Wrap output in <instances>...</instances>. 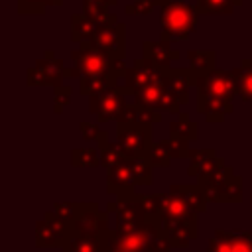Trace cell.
Returning a JSON list of instances; mask_svg holds the SVG:
<instances>
[{"instance_id": "d6a6232c", "label": "cell", "mask_w": 252, "mask_h": 252, "mask_svg": "<svg viewBox=\"0 0 252 252\" xmlns=\"http://www.w3.org/2000/svg\"><path fill=\"white\" fill-rule=\"evenodd\" d=\"M63 0H18V14H43L49 6H61Z\"/></svg>"}, {"instance_id": "8992f818", "label": "cell", "mask_w": 252, "mask_h": 252, "mask_svg": "<svg viewBox=\"0 0 252 252\" xmlns=\"http://www.w3.org/2000/svg\"><path fill=\"white\" fill-rule=\"evenodd\" d=\"M75 236L73 220H63L55 211H47L43 220L35 224V246L37 248H63Z\"/></svg>"}, {"instance_id": "603a6c76", "label": "cell", "mask_w": 252, "mask_h": 252, "mask_svg": "<svg viewBox=\"0 0 252 252\" xmlns=\"http://www.w3.org/2000/svg\"><path fill=\"white\" fill-rule=\"evenodd\" d=\"M138 197H140V205H142L146 222L159 226V219H161V213L165 207V193H144Z\"/></svg>"}, {"instance_id": "8fae6325", "label": "cell", "mask_w": 252, "mask_h": 252, "mask_svg": "<svg viewBox=\"0 0 252 252\" xmlns=\"http://www.w3.org/2000/svg\"><path fill=\"white\" fill-rule=\"evenodd\" d=\"M73 228H75V232L98 236L110 228L108 213L100 211L96 203H77V211L73 217Z\"/></svg>"}, {"instance_id": "74e56055", "label": "cell", "mask_w": 252, "mask_h": 252, "mask_svg": "<svg viewBox=\"0 0 252 252\" xmlns=\"http://www.w3.org/2000/svg\"><path fill=\"white\" fill-rule=\"evenodd\" d=\"M79 130H81V136H83L85 140H96L98 134H100L98 126L93 124V122H87V120H83V122L79 124Z\"/></svg>"}, {"instance_id": "60d3db41", "label": "cell", "mask_w": 252, "mask_h": 252, "mask_svg": "<svg viewBox=\"0 0 252 252\" xmlns=\"http://www.w3.org/2000/svg\"><path fill=\"white\" fill-rule=\"evenodd\" d=\"M250 219H252V195H250Z\"/></svg>"}, {"instance_id": "484cf974", "label": "cell", "mask_w": 252, "mask_h": 252, "mask_svg": "<svg viewBox=\"0 0 252 252\" xmlns=\"http://www.w3.org/2000/svg\"><path fill=\"white\" fill-rule=\"evenodd\" d=\"M114 85H120V81L116 77H110V75H89V77H81L79 79V93L85 94V96H93V94H98L104 89L114 87Z\"/></svg>"}, {"instance_id": "5b68a950", "label": "cell", "mask_w": 252, "mask_h": 252, "mask_svg": "<svg viewBox=\"0 0 252 252\" xmlns=\"http://www.w3.org/2000/svg\"><path fill=\"white\" fill-rule=\"evenodd\" d=\"M116 144L122 154L130 158H148L154 140H152V126L142 122L130 124H116Z\"/></svg>"}, {"instance_id": "836d02e7", "label": "cell", "mask_w": 252, "mask_h": 252, "mask_svg": "<svg viewBox=\"0 0 252 252\" xmlns=\"http://www.w3.org/2000/svg\"><path fill=\"white\" fill-rule=\"evenodd\" d=\"M158 6H159V0H132L130 4L124 6V12L128 16H148Z\"/></svg>"}, {"instance_id": "277c9868", "label": "cell", "mask_w": 252, "mask_h": 252, "mask_svg": "<svg viewBox=\"0 0 252 252\" xmlns=\"http://www.w3.org/2000/svg\"><path fill=\"white\" fill-rule=\"evenodd\" d=\"M71 59H73V67L81 77H89V75H110L116 77L120 83L128 71L124 59H114L110 55H106L104 51L96 49L94 45L81 43L79 49L71 51Z\"/></svg>"}, {"instance_id": "d6986e66", "label": "cell", "mask_w": 252, "mask_h": 252, "mask_svg": "<svg viewBox=\"0 0 252 252\" xmlns=\"http://www.w3.org/2000/svg\"><path fill=\"white\" fill-rule=\"evenodd\" d=\"M189 167H187V175L191 177H203L207 173H211V169L217 165L219 156L213 148H199V150H191L189 152Z\"/></svg>"}, {"instance_id": "52a82bcc", "label": "cell", "mask_w": 252, "mask_h": 252, "mask_svg": "<svg viewBox=\"0 0 252 252\" xmlns=\"http://www.w3.org/2000/svg\"><path fill=\"white\" fill-rule=\"evenodd\" d=\"M126 94H130V93L126 91V87L122 83L108 87L102 93L89 96V112L96 116L98 124L116 120V116L120 114V110L126 104Z\"/></svg>"}, {"instance_id": "ab89813d", "label": "cell", "mask_w": 252, "mask_h": 252, "mask_svg": "<svg viewBox=\"0 0 252 252\" xmlns=\"http://www.w3.org/2000/svg\"><path fill=\"white\" fill-rule=\"evenodd\" d=\"M102 248V252H122V250H118V248H110V246H100Z\"/></svg>"}, {"instance_id": "d4e9b609", "label": "cell", "mask_w": 252, "mask_h": 252, "mask_svg": "<svg viewBox=\"0 0 252 252\" xmlns=\"http://www.w3.org/2000/svg\"><path fill=\"white\" fill-rule=\"evenodd\" d=\"M236 75V89H238V96L252 104V59L246 57L240 61V65L236 69H232Z\"/></svg>"}, {"instance_id": "cb8c5ba5", "label": "cell", "mask_w": 252, "mask_h": 252, "mask_svg": "<svg viewBox=\"0 0 252 252\" xmlns=\"http://www.w3.org/2000/svg\"><path fill=\"white\" fill-rule=\"evenodd\" d=\"M169 138L195 142L199 138V126H197V122L189 120V116L185 112H179L177 118L171 120V124H169Z\"/></svg>"}, {"instance_id": "b9f144b4", "label": "cell", "mask_w": 252, "mask_h": 252, "mask_svg": "<svg viewBox=\"0 0 252 252\" xmlns=\"http://www.w3.org/2000/svg\"><path fill=\"white\" fill-rule=\"evenodd\" d=\"M250 120H252V104H250Z\"/></svg>"}, {"instance_id": "4dcf8cb0", "label": "cell", "mask_w": 252, "mask_h": 252, "mask_svg": "<svg viewBox=\"0 0 252 252\" xmlns=\"http://www.w3.org/2000/svg\"><path fill=\"white\" fill-rule=\"evenodd\" d=\"M71 165L73 167H96L100 165V154L94 148H73Z\"/></svg>"}, {"instance_id": "8d00e7d4", "label": "cell", "mask_w": 252, "mask_h": 252, "mask_svg": "<svg viewBox=\"0 0 252 252\" xmlns=\"http://www.w3.org/2000/svg\"><path fill=\"white\" fill-rule=\"evenodd\" d=\"M53 211H55V215L61 217L63 220H73L75 211H77V203H55Z\"/></svg>"}, {"instance_id": "6da1fadb", "label": "cell", "mask_w": 252, "mask_h": 252, "mask_svg": "<svg viewBox=\"0 0 252 252\" xmlns=\"http://www.w3.org/2000/svg\"><path fill=\"white\" fill-rule=\"evenodd\" d=\"M197 110L205 114L207 122H222L226 114L234 110L236 75L234 71L215 69L205 77L197 79Z\"/></svg>"}, {"instance_id": "7c38bea8", "label": "cell", "mask_w": 252, "mask_h": 252, "mask_svg": "<svg viewBox=\"0 0 252 252\" xmlns=\"http://www.w3.org/2000/svg\"><path fill=\"white\" fill-rule=\"evenodd\" d=\"M207 252H252V234L246 230H215Z\"/></svg>"}, {"instance_id": "9c48e42d", "label": "cell", "mask_w": 252, "mask_h": 252, "mask_svg": "<svg viewBox=\"0 0 252 252\" xmlns=\"http://www.w3.org/2000/svg\"><path fill=\"white\" fill-rule=\"evenodd\" d=\"M63 79H65L63 61L57 59L51 49L45 51V55L41 59H37L35 65L30 67L26 73V83L30 87H43V85L57 87L63 83Z\"/></svg>"}, {"instance_id": "ac0fdd59", "label": "cell", "mask_w": 252, "mask_h": 252, "mask_svg": "<svg viewBox=\"0 0 252 252\" xmlns=\"http://www.w3.org/2000/svg\"><path fill=\"white\" fill-rule=\"evenodd\" d=\"M169 193L181 197L197 213H205L209 207V197L199 183H175L169 187Z\"/></svg>"}, {"instance_id": "7bdbcfd3", "label": "cell", "mask_w": 252, "mask_h": 252, "mask_svg": "<svg viewBox=\"0 0 252 252\" xmlns=\"http://www.w3.org/2000/svg\"><path fill=\"white\" fill-rule=\"evenodd\" d=\"M250 59H252V51H250Z\"/></svg>"}, {"instance_id": "4fadbf2b", "label": "cell", "mask_w": 252, "mask_h": 252, "mask_svg": "<svg viewBox=\"0 0 252 252\" xmlns=\"http://www.w3.org/2000/svg\"><path fill=\"white\" fill-rule=\"evenodd\" d=\"M96 49L104 51L106 55L114 59H124L126 55V28L124 24L112 26V28H100L94 37L89 41Z\"/></svg>"}, {"instance_id": "5bb4252c", "label": "cell", "mask_w": 252, "mask_h": 252, "mask_svg": "<svg viewBox=\"0 0 252 252\" xmlns=\"http://www.w3.org/2000/svg\"><path fill=\"white\" fill-rule=\"evenodd\" d=\"M197 85V75L187 67H169L167 69V89L177 96L181 104L189 102V87Z\"/></svg>"}, {"instance_id": "1f68e13d", "label": "cell", "mask_w": 252, "mask_h": 252, "mask_svg": "<svg viewBox=\"0 0 252 252\" xmlns=\"http://www.w3.org/2000/svg\"><path fill=\"white\" fill-rule=\"evenodd\" d=\"M83 8H85L83 12L98 24V28H112V26H118L120 24L118 18H116V14H112L106 8H98V6H83Z\"/></svg>"}, {"instance_id": "e575fe53", "label": "cell", "mask_w": 252, "mask_h": 252, "mask_svg": "<svg viewBox=\"0 0 252 252\" xmlns=\"http://www.w3.org/2000/svg\"><path fill=\"white\" fill-rule=\"evenodd\" d=\"M71 94H73V87L69 85H57L53 87V112H63V108L71 102Z\"/></svg>"}, {"instance_id": "ba28073f", "label": "cell", "mask_w": 252, "mask_h": 252, "mask_svg": "<svg viewBox=\"0 0 252 252\" xmlns=\"http://www.w3.org/2000/svg\"><path fill=\"white\" fill-rule=\"evenodd\" d=\"M106 213L116 215V230H138L146 224V217L136 191L116 197L112 203L106 205Z\"/></svg>"}, {"instance_id": "83f0119b", "label": "cell", "mask_w": 252, "mask_h": 252, "mask_svg": "<svg viewBox=\"0 0 252 252\" xmlns=\"http://www.w3.org/2000/svg\"><path fill=\"white\" fill-rule=\"evenodd\" d=\"M61 252H102L100 238L96 234L75 232V236L61 248Z\"/></svg>"}, {"instance_id": "ffe728a7", "label": "cell", "mask_w": 252, "mask_h": 252, "mask_svg": "<svg viewBox=\"0 0 252 252\" xmlns=\"http://www.w3.org/2000/svg\"><path fill=\"white\" fill-rule=\"evenodd\" d=\"M94 142H96V150L100 154V165L104 169L116 167V165L126 161V156L122 154L118 144L116 142H108V132L106 130H100V134H98V138Z\"/></svg>"}, {"instance_id": "e0dca14e", "label": "cell", "mask_w": 252, "mask_h": 252, "mask_svg": "<svg viewBox=\"0 0 252 252\" xmlns=\"http://www.w3.org/2000/svg\"><path fill=\"white\" fill-rule=\"evenodd\" d=\"M134 189H136V185H134V179H132V173H130L126 161L116 165V167L106 169V191H108V195L122 197V195L134 193Z\"/></svg>"}, {"instance_id": "7402d4cb", "label": "cell", "mask_w": 252, "mask_h": 252, "mask_svg": "<svg viewBox=\"0 0 252 252\" xmlns=\"http://www.w3.org/2000/svg\"><path fill=\"white\" fill-rule=\"evenodd\" d=\"M187 61H189V69L199 77L209 75L211 71H215V63H217V53L213 49H191L187 51Z\"/></svg>"}, {"instance_id": "9a60e30c", "label": "cell", "mask_w": 252, "mask_h": 252, "mask_svg": "<svg viewBox=\"0 0 252 252\" xmlns=\"http://www.w3.org/2000/svg\"><path fill=\"white\" fill-rule=\"evenodd\" d=\"M205 193L209 197V203H236L238 205L242 201V177L234 173L230 179L219 185L207 187Z\"/></svg>"}, {"instance_id": "f1b7e54d", "label": "cell", "mask_w": 252, "mask_h": 252, "mask_svg": "<svg viewBox=\"0 0 252 252\" xmlns=\"http://www.w3.org/2000/svg\"><path fill=\"white\" fill-rule=\"evenodd\" d=\"M236 0H197L199 14H213V16H228L236 8Z\"/></svg>"}, {"instance_id": "f546056e", "label": "cell", "mask_w": 252, "mask_h": 252, "mask_svg": "<svg viewBox=\"0 0 252 252\" xmlns=\"http://www.w3.org/2000/svg\"><path fill=\"white\" fill-rule=\"evenodd\" d=\"M148 159L152 161L154 167H169L171 159H173V150H171V142L169 140H159L154 142Z\"/></svg>"}, {"instance_id": "7a4b0ae2", "label": "cell", "mask_w": 252, "mask_h": 252, "mask_svg": "<svg viewBox=\"0 0 252 252\" xmlns=\"http://www.w3.org/2000/svg\"><path fill=\"white\" fill-rule=\"evenodd\" d=\"M197 211H193L181 197L173 193H165V207L159 219L161 232L169 238L173 248H185L199 234Z\"/></svg>"}, {"instance_id": "30bf717a", "label": "cell", "mask_w": 252, "mask_h": 252, "mask_svg": "<svg viewBox=\"0 0 252 252\" xmlns=\"http://www.w3.org/2000/svg\"><path fill=\"white\" fill-rule=\"evenodd\" d=\"M167 69L169 67H158L150 59L140 57V59L134 61L132 67H128V71H126V75L122 79V85L126 87V91L130 94H134L138 89H142L146 85H152L156 81L167 79Z\"/></svg>"}, {"instance_id": "2e32d148", "label": "cell", "mask_w": 252, "mask_h": 252, "mask_svg": "<svg viewBox=\"0 0 252 252\" xmlns=\"http://www.w3.org/2000/svg\"><path fill=\"white\" fill-rule=\"evenodd\" d=\"M142 51L146 59H150L154 65L158 67H171L173 61L179 59V51L171 47L169 41L165 39H156V41H144L142 43Z\"/></svg>"}, {"instance_id": "4316f807", "label": "cell", "mask_w": 252, "mask_h": 252, "mask_svg": "<svg viewBox=\"0 0 252 252\" xmlns=\"http://www.w3.org/2000/svg\"><path fill=\"white\" fill-rule=\"evenodd\" d=\"M126 165H128V169H130V173H132V179H134V185L136 187H140V185H144V187H148V185H152V181H154V175H152V161L148 159V158H126Z\"/></svg>"}, {"instance_id": "d590c367", "label": "cell", "mask_w": 252, "mask_h": 252, "mask_svg": "<svg viewBox=\"0 0 252 252\" xmlns=\"http://www.w3.org/2000/svg\"><path fill=\"white\" fill-rule=\"evenodd\" d=\"M161 120V112L159 110H154V108H148V106H142L136 102V122H142V124H158Z\"/></svg>"}, {"instance_id": "f35d334b", "label": "cell", "mask_w": 252, "mask_h": 252, "mask_svg": "<svg viewBox=\"0 0 252 252\" xmlns=\"http://www.w3.org/2000/svg\"><path fill=\"white\" fill-rule=\"evenodd\" d=\"M118 0H83V6H98V8H112L116 6Z\"/></svg>"}, {"instance_id": "3957f363", "label": "cell", "mask_w": 252, "mask_h": 252, "mask_svg": "<svg viewBox=\"0 0 252 252\" xmlns=\"http://www.w3.org/2000/svg\"><path fill=\"white\" fill-rule=\"evenodd\" d=\"M199 12L187 0H159V24L161 37L165 41H183L195 30Z\"/></svg>"}, {"instance_id": "44dd1931", "label": "cell", "mask_w": 252, "mask_h": 252, "mask_svg": "<svg viewBox=\"0 0 252 252\" xmlns=\"http://www.w3.org/2000/svg\"><path fill=\"white\" fill-rule=\"evenodd\" d=\"M98 24L89 18L85 12L83 14H73L71 16V41L75 43H87L94 37V33L98 32Z\"/></svg>"}]
</instances>
